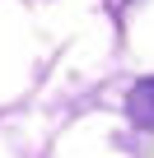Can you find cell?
<instances>
[{"mask_svg": "<svg viewBox=\"0 0 154 158\" xmlns=\"http://www.w3.org/2000/svg\"><path fill=\"white\" fill-rule=\"evenodd\" d=\"M126 116L145 130H154V79H140V84L126 93Z\"/></svg>", "mask_w": 154, "mask_h": 158, "instance_id": "obj_1", "label": "cell"}]
</instances>
